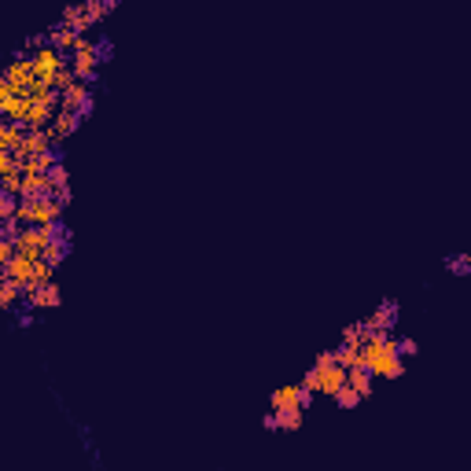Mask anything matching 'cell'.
I'll list each match as a JSON object with an SVG mask.
<instances>
[{"instance_id":"6da1fadb","label":"cell","mask_w":471,"mask_h":471,"mask_svg":"<svg viewBox=\"0 0 471 471\" xmlns=\"http://www.w3.org/2000/svg\"><path fill=\"white\" fill-rule=\"evenodd\" d=\"M357 365H365L376 379H401L405 357L398 353V339L383 332H365V346L357 353Z\"/></svg>"},{"instance_id":"7a4b0ae2","label":"cell","mask_w":471,"mask_h":471,"mask_svg":"<svg viewBox=\"0 0 471 471\" xmlns=\"http://www.w3.org/2000/svg\"><path fill=\"white\" fill-rule=\"evenodd\" d=\"M302 387H306V391H313V394L335 398L346 387V365H339L335 353H320L313 361V368L302 376Z\"/></svg>"},{"instance_id":"3957f363","label":"cell","mask_w":471,"mask_h":471,"mask_svg":"<svg viewBox=\"0 0 471 471\" xmlns=\"http://www.w3.org/2000/svg\"><path fill=\"white\" fill-rule=\"evenodd\" d=\"M394 324H398V302H383L368 320H361V328H365V332H383V335H391Z\"/></svg>"},{"instance_id":"277c9868","label":"cell","mask_w":471,"mask_h":471,"mask_svg":"<svg viewBox=\"0 0 471 471\" xmlns=\"http://www.w3.org/2000/svg\"><path fill=\"white\" fill-rule=\"evenodd\" d=\"M81 122H85V118H81V115H74V111H59V115H56V122L48 125V133H52V140H56V144H63V140H67L70 133H77V125H81Z\"/></svg>"},{"instance_id":"5b68a950","label":"cell","mask_w":471,"mask_h":471,"mask_svg":"<svg viewBox=\"0 0 471 471\" xmlns=\"http://www.w3.org/2000/svg\"><path fill=\"white\" fill-rule=\"evenodd\" d=\"M372 383H376V376L365 368V365H353V368H346V387L350 391H357L361 398H368L372 394Z\"/></svg>"},{"instance_id":"8992f818","label":"cell","mask_w":471,"mask_h":471,"mask_svg":"<svg viewBox=\"0 0 471 471\" xmlns=\"http://www.w3.org/2000/svg\"><path fill=\"white\" fill-rule=\"evenodd\" d=\"M26 306H30V310H52V306H59V287L56 284L37 287L34 295H26Z\"/></svg>"},{"instance_id":"52a82bcc","label":"cell","mask_w":471,"mask_h":471,"mask_svg":"<svg viewBox=\"0 0 471 471\" xmlns=\"http://www.w3.org/2000/svg\"><path fill=\"white\" fill-rule=\"evenodd\" d=\"M302 405H295V409H276V424H280V431H299L302 427Z\"/></svg>"},{"instance_id":"ba28073f","label":"cell","mask_w":471,"mask_h":471,"mask_svg":"<svg viewBox=\"0 0 471 471\" xmlns=\"http://www.w3.org/2000/svg\"><path fill=\"white\" fill-rule=\"evenodd\" d=\"M361 401H365V398L357 394V391H350V387H343V391L335 394V405H339V409H357Z\"/></svg>"},{"instance_id":"9c48e42d","label":"cell","mask_w":471,"mask_h":471,"mask_svg":"<svg viewBox=\"0 0 471 471\" xmlns=\"http://www.w3.org/2000/svg\"><path fill=\"white\" fill-rule=\"evenodd\" d=\"M92 52H96V59H100V63H107V59H111V37L92 41Z\"/></svg>"},{"instance_id":"30bf717a","label":"cell","mask_w":471,"mask_h":471,"mask_svg":"<svg viewBox=\"0 0 471 471\" xmlns=\"http://www.w3.org/2000/svg\"><path fill=\"white\" fill-rule=\"evenodd\" d=\"M398 353H401V357H416V353H420L416 339H398Z\"/></svg>"},{"instance_id":"8fae6325","label":"cell","mask_w":471,"mask_h":471,"mask_svg":"<svg viewBox=\"0 0 471 471\" xmlns=\"http://www.w3.org/2000/svg\"><path fill=\"white\" fill-rule=\"evenodd\" d=\"M262 427H265V431H280V424H276V413H265V416H262Z\"/></svg>"}]
</instances>
